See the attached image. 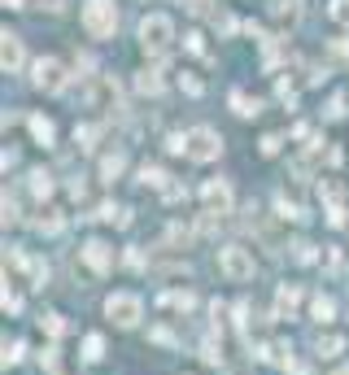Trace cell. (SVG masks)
<instances>
[{"label": "cell", "mask_w": 349, "mask_h": 375, "mask_svg": "<svg viewBox=\"0 0 349 375\" xmlns=\"http://www.w3.org/2000/svg\"><path fill=\"white\" fill-rule=\"evenodd\" d=\"M140 48L153 61H162L170 48H174V22L166 13H144L140 18Z\"/></svg>", "instance_id": "obj_1"}, {"label": "cell", "mask_w": 349, "mask_h": 375, "mask_svg": "<svg viewBox=\"0 0 349 375\" xmlns=\"http://www.w3.org/2000/svg\"><path fill=\"white\" fill-rule=\"evenodd\" d=\"M83 31L92 40H110L118 31V5L114 0H83Z\"/></svg>", "instance_id": "obj_2"}, {"label": "cell", "mask_w": 349, "mask_h": 375, "mask_svg": "<svg viewBox=\"0 0 349 375\" xmlns=\"http://www.w3.org/2000/svg\"><path fill=\"white\" fill-rule=\"evenodd\" d=\"M66 83H70V74H66V66H61L57 57H40V61L31 66V88H35V92L57 96V92H66Z\"/></svg>", "instance_id": "obj_3"}, {"label": "cell", "mask_w": 349, "mask_h": 375, "mask_svg": "<svg viewBox=\"0 0 349 375\" xmlns=\"http://www.w3.org/2000/svg\"><path fill=\"white\" fill-rule=\"evenodd\" d=\"M218 270L227 275V280H254V254H249L244 244H223L218 249Z\"/></svg>", "instance_id": "obj_4"}, {"label": "cell", "mask_w": 349, "mask_h": 375, "mask_svg": "<svg viewBox=\"0 0 349 375\" xmlns=\"http://www.w3.org/2000/svg\"><path fill=\"white\" fill-rule=\"evenodd\" d=\"M188 136V157L192 162H214L218 153H223V136L214 131V127H192V131H184Z\"/></svg>", "instance_id": "obj_5"}, {"label": "cell", "mask_w": 349, "mask_h": 375, "mask_svg": "<svg viewBox=\"0 0 349 375\" xmlns=\"http://www.w3.org/2000/svg\"><path fill=\"white\" fill-rule=\"evenodd\" d=\"M105 314L118 323V328H136L140 314H144V302H140L136 292H114L110 302H105Z\"/></svg>", "instance_id": "obj_6"}, {"label": "cell", "mask_w": 349, "mask_h": 375, "mask_svg": "<svg viewBox=\"0 0 349 375\" xmlns=\"http://www.w3.org/2000/svg\"><path fill=\"white\" fill-rule=\"evenodd\" d=\"M201 201H206V214H227L232 210V184L227 179H206Z\"/></svg>", "instance_id": "obj_7"}, {"label": "cell", "mask_w": 349, "mask_h": 375, "mask_svg": "<svg viewBox=\"0 0 349 375\" xmlns=\"http://www.w3.org/2000/svg\"><path fill=\"white\" fill-rule=\"evenodd\" d=\"M79 254H83V262L96 270V275H105V270H114V249L105 244V240H88L83 249H79Z\"/></svg>", "instance_id": "obj_8"}, {"label": "cell", "mask_w": 349, "mask_h": 375, "mask_svg": "<svg viewBox=\"0 0 349 375\" xmlns=\"http://www.w3.org/2000/svg\"><path fill=\"white\" fill-rule=\"evenodd\" d=\"M22 61H27V53H22V40H18L13 31H5V35H0V66H5L9 74H18Z\"/></svg>", "instance_id": "obj_9"}, {"label": "cell", "mask_w": 349, "mask_h": 375, "mask_svg": "<svg viewBox=\"0 0 349 375\" xmlns=\"http://www.w3.org/2000/svg\"><path fill=\"white\" fill-rule=\"evenodd\" d=\"M114 101H118V83H114V79H105V74H101V79L88 83V105H92V109H105V105H114Z\"/></svg>", "instance_id": "obj_10"}, {"label": "cell", "mask_w": 349, "mask_h": 375, "mask_svg": "<svg viewBox=\"0 0 349 375\" xmlns=\"http://www.w3.org/2000/svg\"><path fill=\"white\" fill-rule=\"evenodd\" d=\"M302 5L306 0H276V5H271V18H276L280 27H297V22H302Z\"/></svg>", "instance_id": "obj_11"}, {"label": "cell", "mask_w": 349, "mask_h": 375, "mask_svg": "<svg viewBox=\"0 0 349 375\" xmlns=\"http://www.w3.org/2000/svg\"><path fill=\"white\" fill-rule=\"evenodd\" d=\"M27 127H31V136H35V144H53V136H57V127H53V118H44V114H31L27 118Z\"/></svg>", "instance_id": "obj_12"}, {"label": "cell", "mask_w": 349, "mask_h": 375, "mask_svg": "<svg viewBox=\"0 0 349 375\" xmlns=\"http://www.w3.org/2000/svg\"><path fill=\"white\" fill-rule=\"evenodd\" d=\"M297 306H302V292H297L292 284H288V288H280V297H276V319H292V314H297Z\"/></svg>", "instance_id": "obj_13"}, {"label": "cell", "mask_w": 349, "mask_h": 375, "mask_svg": "<svg viewBox=\"0 0 349 375\" xmlns=\"http://www.w3.org/2000/svg\"><path fill=\"white\" fill-rule=\"evenodd\" d=\"M122 170H127V157H122V148H114V153L101 157V179H105V184H114Z\"/></svg>", "instance_id": "obj_14"}, {"label": "cell", "mask_w": 349, "mask_h": 375, "mask_svg": "<svg viewBox=\"0 0 349 375\" xmlns=\"http://www.w3.org/2000/svg\"><path fill=\"white\" fill-rule=\"evenodd\" d=\"M232 109L240 118H258L262 114V101H258V96H244V92H232Z\"/></svg>", "instance_id": "obj_15"}, {"label": "cell", "mask_w": 349, "mask_h": 375, "mask_svg": "<svg viewBox=\"0 0 349 375\" xmlns=\"http://www.w3.org/2000/svg\"><path fill=\"white\" fill-rule=\"evenodd\" d=\"M314 349H319L323 358H336L341 349H345V340H341L336 332H319V336H314Z\"/></svg>", "instance_id": "obj_16"}, {"label": "cell", "mask_w": 349, "mask_h": 375, "mask_svg": "<svg viewBox=\"0 0 349 375\" xmlns=\"http://www.w3.org/2000/svg\"><path fill=\"white\" fill-rule=\"evenodd\" d=\"M319 196L328 201V210H341V206H345V188H341L336 179H323V184H319Z\"/></svg>", "instance_id": "obj_17"}, {"label": "cell", "mask_w": 349, "mask_h": 375, "mask_svg": "<svg viewBox=\"0 0 349 375\" xmlns=\"http://www.w3.org/2000/svg\"><path fill=\"white\" fill-rule=\"evenodd\" d=\"M136 92L158 96V92H162V74H158V70H140V74H136Z\"/></svg>", "instance_id": "obj_18"}, {"label": "cell", "mask_w": 349, "mask_h": 375, "mask_svg": "<svg viewBox=\"0 0 349 375\" xmlns=\"http://www.w3.org/2000/svg\"><path fill=\"white\" fill-rule=\"evenodd\" d=\"M166 179H170V174H166L162 166H148V162L140 166V184H144V188H166Z\"/></svg>", "instance_id": "obj_19"}, {"label": "cell", "mask_w": 349, "mask_h": 375, "mask_svg": "<svg viewBox=\"0 0 349 375\" xmlns=\"http://www.w3.org/2000/svg\"><path fill=\"white\" fill-rule=\"evenodd\" d=\"M27 188H31L35 196H48V192H53V174H48V170H31V174H27Z\"/></svg>", "instance_id": "obj_20"}, {"label": "cell", "mask_w": 349, "mask_h": 375, "mask_svg": "<svg viewBox=\"0 0 349 375\" xmlns=\"http://www.w3.org/2000/svg\"><path fill=\"white\" fill-rule=\"evenodd\" d=\"M83 358H88V362H101V358H105V336L92 332V336L83 340Z\"/></svg>", "instance_id": "obj_21"}, {"label": "cell", "mask_w": 349, "mask_h": 375, "mask_svg": "<svg viewBox=\"0 0 349 375\" xmlns=\"http://www.w3.org/2000/svg\"><path fill=\"white\" fill-rule=\"evenodd\" d=\"M310 314H314L319 323H328V319L336 314V306H332V297H314V302H310Z\"/></svg>", "instance_id": "obj_22"}, {"label": "cell", "mask_w": 349, "mask_h": 375, "mask_svg": "<svg viewBox=\"0 0 349 375\" xmlns=\"http://www.w3.org/2000/svg\"><path fill=\"white\" fill-rule=\"evenodd\" d=\"M162 306H174V310H192V306H196V297H192V292H166V297H162Z\"/></svg>", "instance_id": "obj_23"}, {"label": "cell", "mask_w": 349, "mask_h": 375, "mask_svg": "<svg viewBox=\"0 0 349 375\" xmlns=\"http://www.w3.org/2000/svg\"><path fill=\"white\" fill-rule=\"evenodd\" d=\"M35 227H40L44 236H57V232H61V218H57L53 210H44V218H35Z\"/></svg>", "instance_id": "obj_24"}, {"label": "cell", "mask_w": 349, "mask_h": 375, "mask_svg": "<svg viewBox=\"0 0 349 375\" xmlns=\"http://www.w3.org/2000/svg\"><path fill=\"white\" fill-rule=\"evenodd\" d=\"M22 354H27V345H22V340H5V367L22 362Z\"/></svg>", "instance_id": "obj_25"}, {"label": "cell", "mask_w": 349, "mask_h": 375, "mask_svg": "<svg viewBox=\"0 0 349 375\" xmlns=\"http://www.w3.org/2000/svg\"><path fill=\"white\" fill-rule=\"evenodd\" d=\"M328 13H332V22L349 27V0H332V5H328Z\"/></svg>", "instance_id": "obj_26"}, {"label": "cell", "mask_w": 349, "mask_h": 375, "mask_svg": "<svg viewBox=\"0 0 349 375\" xmlns=\"http://www.w3.org/2000/svg\"><path fill=\"white\" fill-rule=\"evenodd\" d=\"M292 262H302V266H306V262H314V244L297 240V244H292Z\"/></svg>", "instance_id": "obj_27"}, {"label": "cell", "mask_w": 349, "mask_h": 375, "mask_svg": "<svg viewBox=\"0 0 349 375\" xmlns=\"http://www.w3.org/2000/svg\"><path fill=\"white\" fill-rule=\"evenodd\" d=\"M179 5H184L188 13H196V18H206V13L214 9V0H179Z\"/></svg>", "instance_id": "obj_28"}, {"label": "cell", "mask_w": 349, "mask_h": 375, "mask_svg": "<svg viewBox=\"0 0 349 375\" xmlns=\"http://www.w3.org/2000/svg\"><path fill=\"white\" fill-rule=\"evenodd\" d=\"M44 332H48V336H61V332H66V319H61V314H44Z\"/></svg>", "instance_id": "obj_29"}, {"label": "cell", "mask_w": 349, "mask_h": 375, "mask_svg": "<svg viewBox=\"0 0 349 375\" xmlns=\"http://www.w3.org/2000/svg\"><path fill=\"white\" fill-rule=\"evenodd\" d=\"M179 83H184V92H188V96H201V92H206V83L196 79V74H188V70H184V79H179Z\"/></svg>", "instance_id": "obj_30"}, {"label": "cell", "mask_w": 349, "mask_h": 375, "mask_svg": "<svg viewBox=\"0 0 349 375\" xmlns=\"http://www.w3.org/2000/svg\"><path fill=\"white\" fill-rule=\"evenodd\" d=\"M214 27H218V35H232L236 31V18L232 13H214Z\"/></svg>", "instance_id": "obj_31"}, {"label": "cell", "mask_w": 349, "mask_h": 375, "mask_svg": "<svg viewBox=\"0 0 349 375\" xmlns=\"http://www.w3.org/2000/svg\"><path fill=\"white\" fill-rule=\"evenodd\" d=\"M280 144H284V140H280L276 131H271V136H262V157H276V153H280Z\"/></svg>", "instance_id": "obj_32"}, {"label": "cell", "mask_w": 349, "mask_h": 375, "mask_svg": "<svg viewBox=\"0 0 349 375\" xmlns=\"http://www.w3.org/2000/svg\"><path fill=\"white\" fill-rule=\"evenodd\" d=\"M328 118H345V96H332L328 101Z\"/></svg>", "instance_id": "obj_33"}, {"label": "cell", "mask_w": 349, "mask_h": 375, "mask_svg": "<svg viewBox=\"0 0 349 375\" xmlns=\"http://www.w3.org/2000/svg\"><path fill=\"white\" fill-rule=\"evenodd\" d=\"M184 44H188V53H206V40L196 35V31H192V35H184Z\"/></svg>", "instance_id": "obj_34"}, {"label": "cell", "mask_w": 349, "mask_h": 375, "mask_svg": "<svg viewBox=\"0 0 349 375\" xmlns=\"http://www.w3.org/2000/svg\"><path fill=\"white\" fill-rule=\"evenodd\" d=\"M5 310H9V314H18V310H22V297H18V292H9V288H5Z\"/></svg>", "instance_id": "obj_35"}, {"label": "cell", "mask_w": 349, "mask_h": 375, "mask_svg": "<svg viewBox=\"0 0 349 375\" xmlns=\"http://www.w3.org/2000/svg\"><path fill=\"white\" fill-rule=\"evenodd\" d=\"M40 362H44L48 371H53V367H57V349H44V354H40Z\"/></svg>", "instance_id": "obj_36"}, {"label": "cell", "mask_w": 349, "mask_h": 375, "mask_svg": "<svg viewBox=\"0 0 349 375\" xmlns=\"http://www.w3.org/2000/svg\"><path fill=\"white\" fill-rule=\"evenodd\" d=\"M153 340H158V345H174V336H170L166 328H158V332H153Z\"/></svg>", "instance_id": "obj_37"}, {"label": "cell", "mask_w": 349, "mask_h": 375, "mask_svg": "<svg viewBox=\"0 0 349 375\" xmlns=\"http://www.w3.org/2000/svg\"><path fill=\"white\" fill-rule=\"evenodd\" d=\"M5 5H9V9H22V0H5Z\"/></svg>", "instance_id": "obj_38"}, {"label": "cell", "mask_w": 349, "mask_h": 375, "mask_svg": "<svg viewBox=\"0 0 349 375\" xmlns=\"http://www.w3.org/2000/svg\"><path fill=\"white\" fill-rule=\"evenodd\" d=\"M332 375H349V367H336V371H332Z\"/></svg>", "instance_id": "obj_39"}]
</instances>
